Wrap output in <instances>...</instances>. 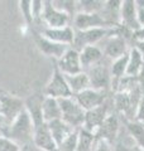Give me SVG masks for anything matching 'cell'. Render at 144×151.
Instances as JSON below:
<instances>
[{"label": "cell", "mask_w": 144, "mask_h": 151, "mask_svg": "<svg viewBox=\"0 0 144 151\" xmlns=\"http://www.w3.org/2000/svg\"><path fill=\"white\" fill-rule=\"evenodd\" d=\"M119 129H120L119 117L115 113H111L105 119L103 125L95 132L96 141H105V142L110 145L116 140L119 135Z\"/></svg>", "instance_id": "14"}, {"label": "cell", "mask_w": 144, "mask_h": 151, "mask_svg": "<svg viewBox=\"0 0 144 151\" xmlns=\"http://www.w3.org/2000/svg\"><path fill=\"white\" fill-rule=\"evenodd\" d=\"M120 27L129 30L130 33H135L140 25L137 18V4L135 0H124L121 3L120 10Z\"/></svg>", "instance_id": "15"}, {"label": "cell", "mask_w": 144, "mask_h": 151, "mask_svg": "<svg viewBox=\"0 0 144 151\" xmlns=\"http://www.w3.org/2000/svg\"><path fill=\"white\" fill-rule=\"evenodd\" d=\"M44 8V1L42 0H32V17L34 22V27L42 23V14Z\"/></svg>", "instance_id": "31"}, {"label": "cell", "mask_w": 144, "mask_h": 151, "mask_svg": "<svg viewBox=\"0 0 144 151\" xmlns=\"http://www.w3.org/2000/svg\"><path fill=\"white\" fill-rule=\"evenodd\" d=\"M73 98L85 111H90L106 102L108 91H99V89L87 88L82 92L75 94Z\"/></svg>", "instance_id": "12"}, {"label": "cell", "mask_w": 144, "mask_h": 151, "mask_svg": "<svg viewBox=\"0 0 144 151\" xmlns=\"http://www.w3.org/2000/svg\"><path fill=\"white\" fill-rule=\"evenodd\" d=\"M105 58V57H104ZM90 81V87L99 91H108L109 87L113 84V77L110 72V67L106 65L104 59L100 63L95 64L94 67L86 70Z\"/></svg>", "instance_id": "6"}, {"label": "cell", "mask_w": 144, "mask_h": 151, "mask_svg": "<svg viewBox=\"0 0 144 151\" xmlns=\"http://www.w3.org/2000/svg\"><path fill=\"white\" fill-rule=\"evenodd\" d=\"M92 151H111V147H110V145L108 142H105V141H96Z\"/></svg>", "instance_id": "37"}, {"label": "cell", "mask_w": 144, "mask_h": 151, "mask_svg": "<svg viewBox=\"0 0 144 151\" xmlns=\"http://www.w3.org/2000/svg\"><path fill=\"white\" fill-rule=\"evenodd\" d=\"M115 33V28H96L89 30H75V39L72 43V48L80 52L85 47L96 45Z\"/></svg>", "instance_id": "3"}, {"label": "cell", "mask_w": 144, "mask_h": 151, "mask_svg": "<svg viewBox=\"0 0 144 151\" xmlns=\"http://www.w3.org/2000/svg\"><path fill=\"white\" fill-rule=\"evenodd\" d=\"M128 59H129V52L110 63V72H111L113 81H119V79H123L124 77H127Z\"/></svg>", "instance_id": "26"}, {"label": "cell", "mask_w": 144, "mask_h": 151, "mask_svg": "<svg viewBox=\"0 0 144 151\" xmlns=\"http://www.w3.org/2000/svg\"><path fill=\"white\" fill-rule=\"evenodd\" d=\"M77 147H79V130H75L57 146V151H77Z\"/></svg>", "instance_id": "29"}, {"label": "cell", "mask_w": 144, "mask_h": 151, "mask_svg": "<svg viewBox=\"0 0 144 151\" xmlns=\"http://www.w3.org/2000/svg\"><path fill=\"white\" fill-rule=\"evenodd\" d=\"M42 23L44 24V28H63V27L71 25L72 19L66 13L57 9L53 5V1L44 0Z\"/></svg>", "instance_id": "7"}, {"label": "cell", "mask_w": 144, "mask_h": 151, "mask_svg": "<svg viewBox=\"0 0 144 151\" xmlns=\"http://www.w3.org/2000/svg\"><path fill=\"white\" fill-rule=\"evenodd\" d=\"M116 151H144L143 149H140L139 146H137L135 144H119L118 147H116Z\"/></svg>", "instance_id": "36"}, {"label": "cell", "mask_w": 144, "mask_h": 151, "mask_svg": "<svg viewBox=\"0 0 144 151\" xmlns=\"http://www.w3.org/2000/svg\"><path fill=\"white\" fill-rule=\"evenodd\" d=\"M41 34L55 43L63 44L71 47L75 39V29L72 25L63 27V28H42V30H38Z\"/></svg>", "instance_id": "16"}, {"label": "cell", "mask_w": 144, "mask_h": 151, "mask_svg": "<svg viewBox=\"0 0 144 151\" xmlns=\"http://www.w3.org/2000/svg\"><path fill=\"white\" fill-rule=\"evenodd\" d=\"M33 134H34V125H33L29 113L27 112V110H24L12 122L8 137L17 145L24 146L33 142Z\"/></svg>", "instance_id": "1"}, {"label": "cell", "mask_w": 144, "mask_h": 151, "mask_svg": "<svg viewBox=\"0 0 144 151\" xmlns=\"http://www.w3.org/2000/svg\"><path fill=\"white\" fill-rule=\"evenodd\" d=\"M48 129H49V132H51L52 137H53L57 146H58L72 131H75L72 127H70L65 121H62L61 119L48 122Z\"/></svg>", "instance_id": "22"}, {"label": "cell", "mask_w": 144, "mask_h": 151, "mask_svg": "<svg viewBox=\"0 0 144 151\" xmlns=\"http://www.w3.org/2000/svg\"><path fill=\"white\" fill-rule=\"evenodd\" d=\"M55 64L60 69V72L63 73L65 76H72V74L84 72L82 65H81V62H80L79 52L73 49L72 47H70L66 50V53L58 60H55Z\"/></svg>", "instance_id": "11"}, {"label": "cell", "mask_w": 144, "mask_h": 151, "mask_svg": "<svg viewBox=\"0 0 144 151\" xmlns=\"http://www.w3.org/2000/svg\"><path fill=\"white\" fill-rule=\"evenodd\" d=\"M142 94H143V92L139 86L133 88L132 91L116 92L115 93V97H114V105L118 111L124 113L127 117H134Z\"/></svg>", "instance_id": "4"}, {"label": "cell", "mask_w": 144, "mask_h": 151, "mask_svg": "<svg viewBox=\"0 0 144 151\" xmlns=\"http://www.w3.org/2000/svg\"><path fill=\"white\" fill-rule=\"evenodd\" d=\"M128 52V40L123 35L118 34V30L115 28V33L108 37L106 42H105V47L103 49L104 57L113 62V60L127 54Z\"/></svg>", "instance_id": "10"}, {"label": "cell", "mask_w": 144, "mask_h": 151, "mask_svg": "<svg viewBox=\"0 0 144 151\" xmlns=\"http://www.w3.org/2000/svg\"><path fill=\"white\" fill-rule=\"evenodd\" d=\"M10 125H12V122L0 113V136H5V137H8Z\"/></svg>", "instance_id": "34"}, {"label": "cell", "mask_w": 144, "mask_h": 151, "mask_svg": "<svg viewBox=\"0 0 144 151\" xmlns=\"http://www.w3.org/2000/svg\"><path fill=\"white\" fill-rule=\"evenodd\" d=\"M20 151H43V150H41L39 147H37L33 142H31V144L24 145V146H20Z\"/></svg>", "instance_id": "38"}, {"label": "cell", "mask_w": 144, "mask_h": 151, "mask_svg": "<svg viewBox=\"0 0 144 151\" xmlns=\"http://www.w3.org/2000/svg\"><path fill=\"white\" fill-rule=\"evenodd\" d=\"M33 144L43 151H56L57 150V145L49 132L47 122H43L41 125L34 126Z\"/></svg>", "instance_id": "18"}, {"label": "cell", "mask_w": 144, "mask_h": 151, "mask_svg": "<svg viewBox=\"0 0 144 151\" xmlns=\"http://www.w3.org/2000/svg\"><path fill=\"white\" fill-rule=\"evenodd\" d=\"M3 93H5V91H4V89H3L1 87H0V94H3Z\"/></svg>", "instance_id": "42"}, {"label": "cell", "mask_w": 144, "mask_h": 151, "mask_svg": "<svg viewBox=\"0 0 144 151\" xmlns=\"http://www.w3.org/2000/svg\"><path fill=\"white\" fill-rule=\"evenodd\" d=\"M134 121L144 124V93L142 94L140 101H139V103H138L135 115H134Z\"/></svg>", "instance_id": "33"}, {"label": "cell", "mask_w": 144, "mask_h": 151, "mask_svg": "<svg viewBox=\"0 0 144 151\" xmlns=\"http://www.w3.org/2000/svg\"><path fill=\"white\" fill-rule=\"evenodd\" d=\"M139 53H140V55L143 57V59H144V39L143 40H137L135 42V47H134Z\"/></svg>", "instance_id": "39"}, {"label": "cell", "mask_w": 144, "mask_h": 151, "mask_svg": "<svg viewBox=\"0 0 144 151\" xmlns=\"http://www.w3.org/2000/svg\"><path fill=\"white\" fill-rule=\"evenodd\" d=\"M72 28L75 30H89L96 28H110L100 13H76L72 19Z\"/></svg>", "instance_id": "13"}, {"label": "cell", "mask_w": 144, "mask_h": 151, "mask_svg": "<svg viewBox=\"0 0 144 151\" xmlns=\"http://www.w3.org/2000/svg\"><path fill=\"white\" fill-rule=\"evenodd\" d=\"M19 10L22 13V17L25 23V27L29 29H34V22L32 17V0H20L19 1Z\"/></svg>", "instance_id": "28"}, {"label": "cell", "mask_w": 144, "mask_h": 151, "mask_svg": "<svg viewBox=\"0 0 144 151\" xmlns=\"http://www.w3.org/2000/svg\"><path fill=\"white\" fill-rule=\"evenodd\" d=\"M143 125H144V124H143Z\"/></svg>", "instance_id": "44"}, {"label": "cell", "mask_w": 144, "mask_h": 151, "mask_svg": "<svg viewBox=\"0 0 144 151\" xmlns=\"http://www.w3.org/2000/svg\"><path fill=\"white\" fill-rule=\"evenodd\" d=\"M0 151H20V146L9 137L0 136Z\"/></svg>", "instance_id": "32"}, {"label": "cell", "mask_w": 144, "mask_h": 151, "mask_svg": "<svg viewBox=\"0 0 144 151\" xmlns=\"http://www.w3.org/2000/svg\"><path fill=\"white\" fill-rule=\"evenodd\" d=\"M121 3L119 0H110L105 1L103 10L100 14L105 19L110 28H116L120 25V10H121Z\"/></svg>", "instance_id": "20"}, {"label": "cell", "mask_w": 144, "mask_h": 151, "mask_svg": "<svg viewBox=\"0 0 144 151\" xmlns=\"http://www.w3.org/2000/svg\"><path fill=\"white\" fill-rule=\"evenodd\" d=\"M67 79V83H68V87L71 89L72 94H77L80 92L85 91L90 87V81L87 77V73L86 72H81L77 74H72V76H65Z\"/></svg>", "instance_id": "24"}, {"label": "cell", "mask_w": 144, "mask_h": 151, "mask_svg": "<svg viewBox=\"0 0 144 151\" xmlns=\"http://www.w3.org/2000/svg\"><path fill=\"white\" fill-rule=\"evenodd\" d=\"M108 116H109V103L106 101L105 103H103L101 106L92 108V110H90V111H86L82 129L92 132L95 135V132L103 125V122L105 121V119H106Z\"/></svg>", "instance_id": "17"}, {"label": "cell", "mask_w": 144, "mask_h": 151, "mask_svg": "<svg viewBox=\"0 0 144 151\" xmlns=\"http://www.w3.org/2000/svg\"><path fill=\"white\" fill-rule=\"evenodd\" d=\"M24 110H25V103L23 98L7 92L0 94V113L10 122L15 120Z\"/></svg>", "instance_id": "9"}, {"label": "cell", "mask_w": 144, "mask_h": 151, "mask_svg": "<svg viewBox=\"0 0 144 151\" xmlns=\"http://www.w3.org/2000/svg\"><path fill=\"white\" fill-rule=\"evenodd\" d=\"M138 83H139V87H140V89H142L143 93H144V68H143V70L140 72V74L138 76Z\"/></svg>", "instance_id": "41"}, {"label": "cell", "mask_w": 144, "mask_h": 151, "mask_svg": "<svg viewBox=\"0 0 144 151\" xmlns=\"http://www.w3.org/2000/svg\"><path fill=\"white\" fill-rule=\"evenodd\" d=\"M125 125H127L128 134L134 141V144L144 150V125L133 120L125 121Z\"/></svg>", "instance_id": "25"}, {"label": "cell", "mask_w": 144, "mask_h": 151, "mask_svg": "<svg viewBox=\"0 0 144 151\" xmlns=\"http://www.w3.org/2000/svg\"><path fill=\"white\" fill-rule=\"evenodd\" d=\"M144 68V59L140 53L134 48L129 49V59H128V67H127V77L138 78V76Z\"/></svg>", "instance_id": "23"}, {"label": "cell", "mask_w": 144, "mask_h": 151, "mask_svg": "<svg viewBox=\"0 0 144 151\" xmlns=\"http://www.w3.org/2000/svg\"><path fill=\"white\" fill-rule=\"evenodd\" d=\"M43 94L46 97H52V98H56V100L68 98L73 96L68 87V83H67L65 74L60 72V69L56 67V64H55L53 72H52L51 79L48 81L44 89H43Z\"/></svg>", "instance_id": "5"}, {"label": "cell", "mask_w": 144, "mask_h": 151, "mask_svg": "<svg viewBox=\"0 0 144 151\" xmlns=\"http://www.w3.org/2000/svg\"><path fill=\"white\" fill-rule=\"evenodd\" d=\"M42 116L44 122H51L61 119V107L60 101L52 97H46L42 102Z\"/></svg>", "instance_id": "21"}, {"label": "cell", "mask_w": 144, "mask_h": 151, "mask_svg": "<svg viewBox=\"0 0 144 151\" xmlns=\"http://www.w3.org/2000/svg\"><path fill=\"white\" fill-rule=\"evenodd\" d=\"M105 1L101 0H80L76 1V10L77 13H100L104 8Z\"/></svg>", "instance_id": "27"}, {"label": "cell", "mask_w": 144, "mask_h": 151, "mask_svg": "<svg viewBox=\"0 0 144 151\" xmlns=\"http://www.w3.org/2000/svg\"><path fill=\"white\" fill-rule=\"evenodd\" d=\"M56 151H57V150H56Z\"/></svg>", "instance_id": "43"}, {"label": "cell", "mask_w": 144, "mask_h": 151, "mask_svg": "<svg viewBox=\"0 0 144 151\" xmlns=\"http://www.w3.org/2000/svg\"><path fill=\"white\" fill-rule=\"evenodd\" d=\"M79 54H80V62H81V65H82L84 72H86L87 69L94 67L95 64L100 63L104 59L103 49L97 45L85 47L84 49H81L79 52Z\"/></svg>", "instance_id": "19"}, {"label": "cell", "mask_w": 144, "mask_h": 151, "mask_svg": "<svg viewBox=\"0 0 144 151\" xmlns=\"http://www.w3.org/2000/svg\"><path fill=\"white\" fill-rule=\"evenodd\" d=\"M133 38H135V42L137 40H143L144 39V27L139 28V29L133 34Z\"/></svg>", "instance_id": "40"}, {"label": "cell", "mask_w": 144, "mask_h": 151, "mask_svg": "<svg viewBox=\"0 0 144 151\" xmlns=\"http://www.w3.org/2000/svg\"><path fill=\"white\" fill-rule=\"evenodd\" d=\"M137 4V18L140 27H144V0H135Z\"/></svg>", "instance_id": "35"}, {"label": "cell", "mask_w": 144, "mask_h": 151, "mask_svg": "<svg viewBox=\"0 0 144 151\" xmlns=\"http://www.w3.org/2000/svg\"><path fill=\"white\" fill-rule=\"evenodd\" d=\"M58 101L61 107V120L65 121L73 130L82 129L86 111L76 102L73 96L68 98H61Z\"/></svg>", "instance_id": "2"}, {"label": "cell", "mask_w": 144, "mask_h": 151, "mask_svg": "<svg viewBox=\"0 0 144 151\" xmlns=\"http://www.w3.org/2000/svg\"><path fill=\"white\" fill-rule=\"evenodd\" d=\"M53 5L57 9H60L61 12L66 13L67 15H70L71 19H73L76 13H77V10H76V1H73V0H55Z\"/></svg>", "instance_id": "30"}, {"label": "cell", "mask_w": 144, "mask_h": 151, "mask_svg": "<svg viewBox=\"0 0 144 151\" xmlns=\"http://www.w3.org/2000/svg\"><path fill=\"white\" fill-rule=\"evenodd\" d=\"M31 33L33 35V39H34V43H36V47L38 48V50H39L42 54L48 57V58H52L53 60H58L61 57L66 53V50L70 48L68 45L58 44V43H55V42L47 39V38H44L36 29H32Z\"/></svg>", "instance_id": "8"}]
</instances>
